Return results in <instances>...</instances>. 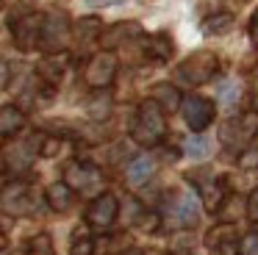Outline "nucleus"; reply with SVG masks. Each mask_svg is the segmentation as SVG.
<instances>
[{"label": "nucleus", "instance_id": "22", "mask_svg": "<svg viewBox=\"0 0 258 255\" xmlns=\"http://www.w3.org/2000/svg\"><path fill=\"white\" fill-rule=\"evenodd\" d=\"M75 33H78V39H95L97 33H100V20L97 17H84V20H78V25H75Z\"/></svg>", "mask_w": 258, "mask_h": 255}, {"label": "nucleus", "instance_id": "17", "mask_svg": "<svg viewBox=\"0 0 258 255\" xmlns=\"http://www.w3.org/2000/svg\"><path fill=\"white\" fill-rule=\"evenodd\" d=\"M36 72H39V78L45 83H50V86H56L58 81H61L64 75V55L58 53H50L47 58L39 61V67H36Z\"/></svg>", "mask_w": 258, "mask_h": 255}, {"label": "nucleus", "instance_id": "19", "mask_svg": "<svg viewBox=\"0 0 258 255\" xmlns=\"http://www.w3.org/2000/svg\"><path fill=\"white\" fill-rule=\"evenodd\" d=\"M200 200H203V205H206V211L217 214V211L222 208V203H225V186L219 180L203 183L200 186Z\"/></svg>", "mask_w": 258, "mask_h": 255}, {"label": "nucleus", "instance_id": "37", "mask_svg": "<svg viewBox=\"0 0 258 255\" xmlns=\"http://www.w3.org/2000/svg\"><path fill=\"white\" fill-rule=\"evenodd\" d=\"M175 255H191V252H175Z\"/></svg>", "mask_w": 258, "mask_h": 255}, {"label": "nucleus", "instance_id": "16", "mask_svg": "<svg viewBox=\"0 0 258 255\" xmlns=\"http://www.w3.org/2000/svg\"><path fill=\"white\" fill-rule=\"evenodd\" d=\"M45 197H47V205H50L53 211L64 214V211H70V205H73V188L64 180H58V183H50V186H47Z\"/></svg>", "mask_w": 258, "mask_h": 255}, {"label": "nucleus", "instance_id": "28", "mask_svg": "<svg viewBox=\"0 0 258 255\" xmlns=\"http://www.w3.org/2000/svg\"><path fill=\"white\" fill-rule=\"evenodd\" d=\"M239 164L244 166V169H255L258 166V150H244L239 158Z\"/></svg>", "mask_w": 258, "mask_h": 255}, {"label": "nucleus", "instance_id": "32", "mask_svg": "<svg viewBox=\"0 0 258 255\" xmlns=\"http://www.w3.org/2000/svg\"><path fill=\"white\" fill-rule=\"evenodd\" d=\"M250 39L258 44V9H255V14H252V20H250Z\"/></svg>", "mask_w": 258, "mask_h": 255}, {"label": "nucleus", "instance_id": "10", "mask_svg": "<svg viewBox=\"0 0 258 255\" xmlns=\"http://www.w3.org/2000/svg\"><path fill=\"white\" fill-rule=\"evenodd\" d=\"M180 108H183L186 125H189L195 133L206 131V128L214 122V103L208 97H200V94L183 97V100H180Z\"/></svg>", "mask_w": 258, "mask_h": 255}, {"label": "nucleus", "instance_id": "38", "mask_svg": "<svg viewBox=\"0 0 258 255\" xmlns=\"http://www.w3.org/2000/svg\"><path fill=\"white\" fill-rule=\"evenodd\" d=\"M255 94H258V81H255Z\"/></svg>", "mask_w": 258, "mask_h": 255}, {"label": "nucleus", "instance_id": "15", "mask_svg": "<svg viewBox=\"0 0 258 255\" xmlns=\"http://www.w3.org/2000/svg\"><path fill=\"white\" fill-rule=\"evenodd\" d=\"M156 158L153 155H139V158H134L128 164V180L134 183V186H139V183H147L153 175H156Z\"/></svg>", "mask_w": 258, "mask_h": 255}, {"label": "nucleus", "instance_id": "24", "mask_svg": "<svg viewBox=\"0 0 258 255\" xmlns=\"http://www.w3.org/2000/svg\"><path fill=\"white\" fill-rule=\"evenodd\" d=\"M214 247H217V255H241V244H239V238H236V233L233 236H225L222 241H217Z\"/></svg>", "mask_w": 258, "mask_h": 255}, {"label": "nucleus", "instance_id": "25", "mask_svg": "<svg viewBox=\"0 0 258 255\" xmlns=\"http://www.w3.org/2000/svg\"><path fill=\"white\" fill-rule=\"evenodd\" d=\"M219 97H222L225 105H233L236 100H239V86H236L233 81H225L222 86H219Z\"/></svg>", "mask_w": 258, "mask_h": 255}, {"label": "nucleus", "instance_id": "6", "mask_svg": "<svg viewBox=\"0 0 258 255\" xmlns=\"http://www.w3.org/2000/svg\"><path fill=\"white\" fill-rule=\"evenodd\" d=\"M64 183H67L73 192L92 194L103 186V172L92 164H84V161H70L67 169H64Z\"/></svg>", "mask_w": 258, "mask_h": 255}, {"label": "nucleus", "instance_id": "36", "mask_svg": "<svg viewBox=\"0 0 258 255\" xmlns=\"http://www.w3.org/2000/svg\"><path fill=\"white\" fill-rule=\"evenodd\" d=\"M0 255H12V252H6V249H0Z\"/></svg>", "mask_w": 258, "mask_h": 255}, {"label": "nucleus", "instance_id": "1", "mask_svg": "<svg viewBox=\"0 0 258 255\" xmlns=\"http://www.w3.org/2000/svg\"><path fill=\"white\" fill-rule=\"evenodd\" d=\"M167 136V119H164V111L158 108V103L145 100L136 111L134 122H131V139L142 147H156L164 142Z\"/></svg>", "mask_w": 258, "mask_h": 255}, {"label": "nucleus", "instance_id": "18", "mask_svg": "<svg viewBox=\"0 0 258 255\" xmlns=\"http://www.w3.org/2000/svg\"><path fill=\"white\" fill-rule=\"evenodd\" d=\"M25 125V114L14 105H0V136H14Z\"/></svg>", "mask_w": 258, "mask_h": 255}, {"label": "nucleus", "instance_id": "27", "mask_svg": "<svg viewBox=\"0 0 258 255\" xmlns=\"http://www.w3.org/2000/svg\"><path fill=\"white\" fill-rule=\"evenodd\" d=\"M206 150H208V144L203 142L200 136H191V139H186V153H189V155H195V158H200V155H206Z\"/></svg>", "mask_w": 258, "mask_h": 255}, {"label": "nucleus", "instance_id": "21", "mask_svg": "<svg viewBox=\"0 0 258 255\" xmlns=\"http://www.w3.org/2000/svg\"><path fill=\"white\" fill-rule=\"evenodd\" d=\"M25 255H53V244L47 233H36L25 247Z\"/></svg>", "mask_w": 258, "mask_h": 255}, {"label": "nucleus", "instance_id": "20", "mask_svg": "<svg viewBox=\"0 0 258 255\" xmlns=\"http://www.w3.org/2000/svg\"><path fill=\"white\" fill-rule=\"evenodd\" d=\"M230 28H233V14H228V11H219V14L208 17L206 22H203V31L208 33V36H222V33H228Z\"/></svg>", "mask_w": 258, "mask_h": 255}, {"label": "nucleus", "instance_id": "31", "mask_svg": "<svg viewBox=\"0 0 258 255\" xmlns=\"http://www.w3.org/2000/svg\"><path fill=\"white\" fill-rule=\"evenodd\" d=\"M125 3V0H86V6H92V9H106V6H119Z\"/></svg>", "mask_w": 258, "mask_h": 255}, {"label": "nucleus", "instance_id": "34", "mask_svg": "<svg viewBox=\"0 0 258 255\" xmlns=\"http://www.w3.org/2000/svg\"><path fill=\"white\" fill-rule=\"evenodd\" d=\"M119 255H145L142 249H125V252H119Z\"/></svg>", "mask_w": 258, "mask_h": 255}, {"label": "nucleus", "instance_id": "7", "mask_svg": "<svg viewBox=\"0 0 258 255\" xmlns=\"http://www.w3.org/2000/svg\"><path fill=\"white\" fill-rule=\"evenodd\" d=\"M70 39V22L64 14L53 11V14L42 17V33H39V47H45L47 53H61L67 47Z\"/></svg>", "mask_w": 258, "mask_h": 255}, {"label": "nucleus", "instance_id": "26", "mask_svg": "<svg viewBox=\"0 0 258 255\" xmlns=\"http://www.w3.org/2000/svg\"><path fill=\"white\" fill-rule=\"evenodd\" d=\"M95 252V241H92L89 236H81L73 241V249H70V255H92Z\"/></svg>", "mask_w": 258, "mask_h": 255}, {"label": "nucleus", "instance_id": "29", "mask_svg": "<svg viewBox=\"0 0 258 255\" xmlns=\"http://www.w3.org/2000/svg\"><path fill=\"white\" fill-rule=\"evenodd\" d=\"M247 216H250V222L258 225V188L247 197Z\"/></svg>", "mask_w": 258, "mask_h": 255}, {"label": "nucleus", "instance_id": "8", "mask_svg": "<svg viewBox=\"0 0 258 255\" xmlns=\"http://www.w3.org/2000/svg\"><path fill=\"white\" fill-rule=\"evenodd\" d=\"M0 203H3V208L12 216H28V214H34V208H36L34 192H31V186L25 180L6 183L3 192H0Z\"/></svg>", "mask_w": 258, "mask_h": 255}, {"label": "nucleus", "instance_id": "39", "mask_svg": "<svg viewBox=\"0 0 258 255\" xmlns=\"http://www.w3.org/2000/svg\"><path fill=\"white\" fill-rule=\"evenodd\" d=\"M255 136H258V131H255Z\"/></svg>", "mask_w": 258, "mask_h": 255}, {"label": "nucleus", "instance_id": "9", "mask_svg": "<svg viewBox=\"0 0 258 255\" xmlns=\"http://www.w3.org/2000/svg\"><path fill=\"white\" fill-rule=\"evenodd\" d=\"M117 214H119V200L114 197L111 192H103L89 203V208H86V222H89L95 230H106V227H111L114 222H117Z\"/></svg>", "mask_w": 258, "mask_h": 255}, {"label": "nucleus", "instance_id": "11", "mask_svg": "<svg viewBox=\"0 0 258 255\" xmlns=\"http://www.w3.org/2000/svg\"><path fill=\"white\" fill-rule=\"evenodd\" d=\"M39 33H42V14H25L12 22V36L20 50L39 47Z\"/></svg>", "mask_w": 258, "mask_h": 255}, {"label": "nucleus", "instance_id": "2", "mask_svg": "<svg viewBox=\"0 0 258 255\" xmlns=\"http://www.w3.org/2000/svg\"><path fill=\"white\" fill-rule=\"evenodd\" d=\"M219 70V58L211 53V50H197V53H191L189 58L180 61L178 67V75L183 83H189V86H203V83H208L214 75H217Z\"/></svg>", "mask_w": 258, "mask_h": 255}, {"label": "nucleus", "instance_id": "3", "mask_svg": "<svg viewBox=\"0 0 258 255\" xmlns=\"http://www.w3.org/2000/svg\"><path fill=\"white\" fill-rule=\"evenodd\" d=\"M197 216H200V211H197V197L189 192L169 194L167 205H164V211H161L164 225H169V227H191V225H197Z\"/></svg>", "mask_w": 258, "mask_h": 255}, {"label": "nucleus", "instance_id": "13", "mask_svg": "<svg viewBox=\"0 0 258 255\" xmlns=\"http://www.w3.org/2000/svg\"><path fill=\"white\" fill-rule=\"evenodd\" d=\"M150 100H153V103H158V108H161L164 114H167V111L172 114V111L180 108V100H183V97H180V92L172 86V83H156V86H153V97Z\"/></svg>", "mask_w": 258, "mask_h": 255}, {"label": "nucleus", "instance_id": "12", "mask_svg": "<svg viewBox=\"0 0 258 255\" xmlns=\"http://www.w3.org/2000/svg\"><path fill=\"white\" fill-rule=\"evenodd\" d=\"M139 33H142L139 22H117V25H111L108 31L100 33V42L106 50H111V47H117V44L128 42V39L139 36Z\"/></svg>", "mask_w": 258, "mask_h": 255}, {"label": "nucleus", "instance_id": "5", "mask_svg": "<svg viewBox=\"0 0 258 255\" xmlns=\"http://www.w3.org/2000/svg\"><path fill=\"white\" fill-rule=\"evenodd\" d=\"M117 67H119V61H117V55H114L111 50H100V53H95L89 58V64H86V70H84L86 86H92V89L111 86V81L117 78Z\"/></svg>", "mask_w": 258, "mask_h": 255}, {"label": "nucleus", "instance_id": "14", "mask_svg": "<svg viewBox=\"0 0 258 255\" xmlns=\"http://www.w3.org/2000/svg\"><path fill=\"white\" fill-rule=\"evenodd\" d=\"M172 39L167 36V33H153V36H147L145 42V55L153 61H169L172 58Z\"/></svg>", "mask_w": 258, "mask_h": 255}, {"label": "nucleus", "instance_id": "35", "mask_svg": "<svg viewBox=\"0 0 258 255\" xmlns=\"http://www.w3.org/2000/svg\"><path fill=\"white\" fill-rule=\"evenodd\" d=\"M0 249H6V236L0 233Z\"/></svg>", "mask_w": 258, "mask_h": 255}, {"label": "nucleus", "instance_id": "30", "mask_svg": "<svg viewBox=\"0 0 258 255\" xmlns=\"http://www.w3.org/2000/svg\"><path fill=\"white\" fill-rule=\"evenodd\" d=\"M241 252L244 255H258V233H250L241 244Z\"/></svg>", "mask_w": 258, "mask_h": 255}, {"label": "nucleus", "instance_id": "4", "mask_svg": "<svg viewBox=\"0 0 258 255\" xmlns=\"http://www.w3.org/2000/svg\"><path fill=\"white\" fill-rule=\"evenodd\" d=\"M258 131V114L255 111H244L236 119H228L219 128V142L228 150H244V144L255 136Z\"/></svg>", "mask_w": 258, "mask_h": 255}, {"label": "nucleus", "instance_id": "23", "mask_svg": "<svg viewBox=\"0 0 258 255\" xmlns=\"http://www.w3.org/2000/svg\"><path fill=\"white\" fill-rule=\"evenodd\" d=\"M86 108H89V116H92V119H106L108 111H111V100H108L106 94H97V100H92Z\"/></svg>", "mask_w": 258, "mask_h": 255}, {"label": "nucleus", "instance_id": "33", "mask_svg": "<svg viewBox=\"0 0 258 255\" xmlns=\"http://www.w3.org/2000/svg\"><path fill=\"white\" fill-rule=\"evenodd\" d=\"M6 83H9V64L6 61H0V89L6 86Z\"/></svg>", "mask_w": 258, "mask_h": 255}]
</instances>
